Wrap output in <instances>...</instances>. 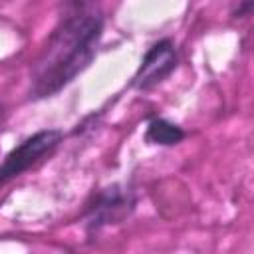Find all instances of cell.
Returning a JSON list of instances; mask_svg holds the SVG:
<instances>
[{
    "mask_svg": "<svg viewBox=\"0 0 254 254\" xmlns=\"http://www.w3.org/2000/svg\"><path fill=\"white\" fill-rule=\"evenodd\" d=\"M64 141V133L60 129H42L30 137H26L20 145H16L0 165V187L10 179L20 177L24 171L34 167L46 155H50Z\"/></svg>",
    "mask_w": 254,
    "mask_h": 254,
    "instance_id": "7a4b0ae2",
    "label": "cell"
},
{
    "mask_svg": "<svg viewBox=\"0 0 254 254\" xmlns=\"http://www.w3.org/2000/svg\"><path fill=\"white\" fill-rule=\"evenodd\" d=\"M135 208V194L129 187L111 185L93 196L85 208V224L89 232H97L105 224H113L129 216Z\"/></svg>",
    "mask_w": 254,
    "mask_h": 254,
    "instance_id": "3957f363",
    "label": "cell"
},
{
    "mask_svg": "<svg viewBox=\"0 0 254 254\" xmlns=\"http://www.w3.org/2000/svg\"><path fill=\"white\" fill-rule=\"evenodd\" d=\"M179 65V54L171 40H159L155 42L143 56L133 79L131 87L139 91H147L161 81H165Z\"/></svg>",
    "mask_w": 254,
    "mask_h": 254,
    "instance_id": "277c9868",
    "label": "cell"
},
{
    "mask_svg": "<svg viewBox=\"0 0 254 254\" xmlns=\"http://www.w3.org/2000/svg\"><path fill=\"white\" fill-rule=\"evenodd\" d=\"M103 34V12L91 2H69L42 48L30 73V97L60 93L95 58Z\"/></svg>",
    "mask_w": 254,
    "mask_h": 254,
    "instance_id": "6da1fadb",
    "label": "cell"
},
{
    "mask_svg": "<svg viewBox=\"0 0 254 254\" xmlns=\"http://www.w3.org/2000/svg\"><path fill=\"white\" fill-rule=\"evenodd\" d=\"M183 139H185V131L167 119H151L145 129V141L149 145L171 147V145L181 143Z\"/></svg>",
    "mask_w": 254,
    "mask_h": 254,
    "instance_id": "5b68a950",
    "label": "cell"
}]
</instances>
